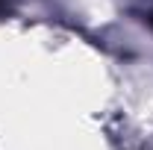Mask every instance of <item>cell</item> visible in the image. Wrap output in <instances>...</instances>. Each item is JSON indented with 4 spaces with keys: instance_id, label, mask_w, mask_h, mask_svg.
<instances>
[{
    "instance_id": "cell-1",
    "label": "cell",
    "mask_w": 153,
    "mask_h": 150,
    "mask_svg": "<svg viewBox=\"0 0 153 150\" xmlns=\"http://www.w3.org/2000/svg\"><path fill=\"white\" fill-rule=\"evenodd\" d=\"M0 3H3V0H0Z\"/></svg>"
}]
</instances>
